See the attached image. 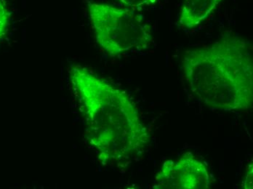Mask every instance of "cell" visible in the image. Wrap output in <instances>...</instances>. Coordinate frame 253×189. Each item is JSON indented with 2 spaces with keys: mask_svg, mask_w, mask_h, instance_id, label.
<instances>
[{
  "mask_svg": "<svg viewBox=\"0 0 253 189\" xmlns=\"http://www.w3.org/2000/svg\"><path fill=\"white\" fill-rule=\"evenodd\" d=\"M253 167L251 163L247 167L246 173H245V181L243 183V188L245 189H253Z\"/></svg>",
  "mask_w": 253,
  "mask_h": 189,
  "instance_id": "8",
  "label": "cell"
},
{
  "mask_svg": "<svg viewBox=\"0 0 253 189\" xmlns=\"http://www.w3.org/2000/svg\"><path fill=\"white\" fill-rule=\"evenodd\" d=\"M249 41L237 35L188 50L182 68L191 92L205 105L225 112L253 104V62Z\"/></svg>",
  "mask_w": 253,
  "mask_h": 189,
  "instance_id": "2",
  "label": "cell"
},
{
  "mask_svg": "<svg viewBox=\"0 0 253 189\" xmlns=\"http://www.w3.org/2000/svg\"><path fill=\"white\" fill-rule=\"evenodd\" d=\"M129 9L137 10L155 4L158 0H118Z\"/></svg>",
  "mask_w": 253,
  "mask_h": 189,
  "instance_id": "7",
  "label": "cell"
},
{
  "mask_svg": "<svg viewBox=\"0 0 253 189\" xmlns=\"http://www.w3.org/2000/svg\"><path fill=\"white\" fill-rule=\"evenodd\" d=\"M87 10L97 44L109 56L145 50L152 44V27L133 10L92 1Z\"/></svg>",
  "mask_w": 253,
  "mask_h": 189,
  "instance_id": "3",
  "label": "cell"
},
{
  "mask_svg": "<svg viewBox=\"0 0 253 189\" xmlns=\"http://www.w3.org/2000/svg\"><path fill=\"white\" fill-rule=\"evenodd\" d=\"M212 178L205 164L191 152L165 161L154 179V189H207Z\"/></svg>",
  "mask_w": 253,
  "mask_h": 189,
  "instance_id": "4",
  "label": "cell"
},
{
  "mask_svg": "<svg viewBox=\"0 0 253 189\" xmlns=\"http://www.w3.org/2000/svg\"><path fill=\"white\" fill-rule=\"evenodd\" d=\"M85 125L86 141L103 165L127 164L141 156L151 135L129 95L86 68L69 71Z\"/></svg>",
  "mask_w": 253,
  "mask_h": 189,
  "instance_id": "1",
  "label": "cell"
},
{
  "mask_svg": "<svg viewBox=\"0 0 253 189\" xmlns=\"http://www.w3.org/2000/svg\"><path fill=\"white\" fill-rule=\"evenodd\" d=\"M221 0H183L178 24L186 30L195 29L205 22Z\"/></svg>",
  "mask_w": 253,
  "mask_h": 189,
  "instance_id": "5",
  "label": "cell"
},
{
  "mask_svg": "<svg viewBox=\"0 0 253 189\" xmlns=\"http://www.w3.org/2000/svg\"><path fill=\"white\" fill-rule=\"evenodd\" d=\"M10 12L5 0H0V39L7 32L10 25Z\"/></svg>",
  "mask_w": 253,
  "mask_h": 189,
  "instance_id": "6",
  "label": "cell"
}]
</instances>
